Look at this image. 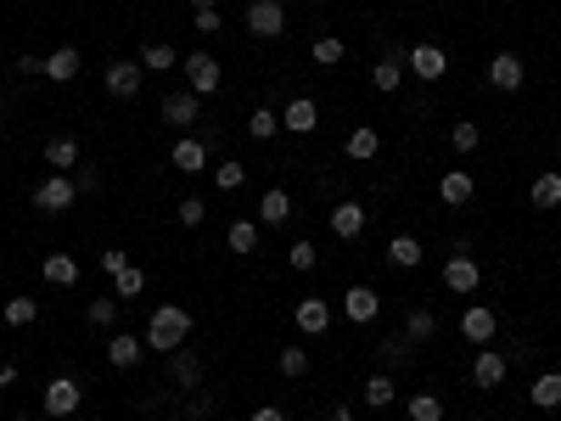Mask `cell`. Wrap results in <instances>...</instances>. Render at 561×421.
Masks as SVG:
<instances>
[{
  "mask_svg": "<svg viewBox=\"0 0 561 421\" xmlns=\"http://www.w3.org/2000/svg\"><path fill=\"white\" fill-rule=\"evenodd\" d=\"M180 343H191V309L185 304H157L152 320H146V348L175 354Z\"/></svg>",
  "mask_w": 561,
  "mask_h": 421,
  "instance_id": "obj_1",
  "label": "cell"
},
{
  "mask_svg": "<svg viewBox=\"0 0 561 421\" xmlns=\"http://www.w3.org/2000/svg\"><path fill=\"white\" fill-rule=\"evenodd\" d=\"M79 405H85L79 376H51V382H45V394H40V410H45V416L68 421V416H79Z\"/></svg>",
  "mask_w": 561,
  "mask_h": 421,
  "instance_id": "obj_2",
  "label": "cell"
},
{
  "mask_svg": "<svg viewBox=\"0 0 561 421\" xmlns=\"http://www.w3.org/2000/svg\"><path fill=\"white\" fill-rule=\"evenodd\" d=\"M74 203H79L74 175H51V180H40V185H35V208H40V214H68Z\"/></svg>",
  "mask_w": 561,
  "mask_h": 421,
  "instance_id": "obj_3",
  "label": "cell"
},
{
  "mask_svg": "<svg viewBox=\"0 0 561 421\" xmlns=\"http://www.w3.org/2000/svg\"><path fill=\"white\" fill-rule=\"evenodd\" d=\"M247 35L253 40H281L286 35V6L281 0H253L247 6Z\"/></svg>",
  "mask_w": 561,
  "mask_h": 421,
  "instance_id": "obj_4",
  "label": "cell"
},
{
  "mask_svg": "<svg viewBox=\"0 0 561 421\" xmlns=\"http://www.w3.org/2000/svg\"><path fill=\"white\" fill-rule=\"evenodd\" d=\"M332 304H326V298H298V309H292V326H298L304 337H326V332H332Z\"/></svg>",
  "mask_w": 561,
  "mask_h": 421,
  "instance_id": "obj_5",
  "label": "cell"
},
{
  "mask_svg": "<svg viewBox=\"0 0 561 421\" xmlns=\"http://www.w3.org/2000/svg\"><path fill=\"white\" fill-rule=\"evenodd\" d=\"M494 332H500V315H494L488 304H466V309H460V337H466V343H494Z\"/></svg>",
  "mask_w": 561,
  "mask_h": 421,
  "instance_id": "obj_6",
  "label": "cell"
},
{
  "mask_svg": "<svg viewBox=\"0 0 561 421\" xmlns=\"http://www.w3.org/2000/svg\"><path fill=\"white\" fill-rule=\"evenodd\" d=\"M326 225H332V236L337 242H354V236H366V225H371V214H366V203H337L332 214H326Z\"/></svg>",
  "mask_w": 561,
  "mask_h": 421,
  "instance_id": "obj_7",
  "label": "cell"
},
{
  "mask_svg": "<svg viewBox=\"0 0 561 421\" xmlns=\"http://www.w3.org/2000/svg\"><path fill=\"white\" fill-rule=\"evenodd\" d=\"M281 129H286V135H315V129H320L315 95H292V102L281 107Z\"/></svg>",
  "mask_w": 561,
  "mask_h": 421,
  "instance_id": "obj_8",
  "label": "cell"
},
{
  "mask_svg": "<svg viewBox=\"0 0 561 421\" xmlns=\"http://www.w3.org/2000/svg\"><path fill=\"white\" fill-rule=\"evenodd\" d=\"M102 85H107V95H118V102H135L141 85H146V68H141V62H113Z\"/></svg>",
  "mask_w": 561,
  "mask_h": 421,
  "instance_id": "obj_9",
  "label": "cell"
},
{
  "mask_svg": "<svg viewBox=\"0 0 561 421\" xmlns=\"http://www.w3.org/2000/svg\"><path fill=\"white\" fill-rule=\"evenodd\" d=\"M477 281H483V270H477V258H466V253H455V258H444V286L455 298H466V293H477Z\"/></svg>",
  "mask_w": 561,
  "mask_h": 421,
  "instance_id": "obj_10",
  "label": "cell"
},
{
  "mask_svg": "<svg viewBox=\"0 0 561 421\" xmlns=\"http://www.w3.org/2000/svg\"><path fill=\"white\" fill-rule=\"evenodd\" d=\"M488 85H494V90H506V95H516V90L527 85V68H522V56H516V51H500V56L488 62Z\"/></svg>",
  "mask_w": 561,
  "mask_h": 421,
  "instance_id": "obj_11",
  "label": "cell"
},
{
  "mask_svg": "<svg viewBox=\"0 0 561 421\" xmlns=\"http://www.w3.org/2000/svg\"><path fill=\"white\" fill-rule=\"evenodd\" d=\"M196 118H203V95H196V90H169V95H163V124L191 129Z\"/></svg>",
  "mask_w": 561,
  "mask_h": 421,
  "instance_id": "obj_12",
  "label": "cell"
},
{
  "mask_svg": "<svg viewBox=\"0 0 561 421\" xmlns=\"http://www.w3.org/2000/svg\"><path fill=\"white\" fill-rule=\"evenodd\" d=\"M141 360H146V337H135V332H113V337H107V366L135 371Z\"/></svg>",
  "mask_w": 561,
  "mask_h": 421,
  "instance_id": "obj_13",
  "label": "cell"
},
{
  "mask_svg": "<svg viewBox=\"0 0 561 421\" xmlns=\"http://www.w3.org/2000/svg\"><path fill=\"white\" fill-rule=\"evenodd\" d=\"M343 315L354 320V326H371V320L382 315V298H376V286H348V293H343Z\"/></svg>",
  "mask_w": 561,
  "mask_h": 421,
  "instance_id": "obj_14",
  "label": "cell"
},
{
  "mask_svg": "<svg viewBox=\"0 0 561 421\" xmlns=\"http://www.w3.org/2000/svg\"><path fill=\"white\" fill-rule=\"evenodd\" d=\"M405 68H410L416 79H444V74H449V56H444L438 45H410V51H405Z\"/></svg>",
  "mask_w": 561,
  "mask_h": 421,
  "instance_id": "obj_15",
  "label": "cell"
},
{
  "mask_svg": "<svg viewBox=\"0 0 561 421\" xmlns=\"http://www.w3.org/2000/svg\"><path fill=\"white\" fill-rule=\"evenodd\" d=\"M185 79H191L185 90H196V95H214V90H219V62H214L208 51H191V56H185Z\"/></svg>",
  "mask_w": 561,
  "mask_h": 421,
  "instance_id": "obj_16",
  "label": "cell"
},
{
  "mask_svg": "<svg viewBox=\"0 0 561 421\" xmlns=\"http://www.w3.org/2000/svg\"><path fill=\"white\" fill-rule=\"evenodd\" d=\"M169 164H175L180 175H208V146L196 141V135H180L175 152H169Z\"/></svg>",
  "mask_w": 561,
  "mask_h": 421,
  "instance_id": "obj_17",
  "label": "cell"
},
{
  "mask_svg": "<svg viewBox=\"0 0 561 421\" xmlns=\"http://www.w3.org/2000/svg\"><path fill=\"white\" fill-rule=\"evenodd\" d=\"M506 354L500 348H477V360H472V382L477 387H506Z\"/></svg>",
  "mask_w": 561,
  "mask_h": 421,
  "instance_id": "obj_18",
  "label": "cell"
},
{
  "mask_svg": "<svg viewBox=\"0 0 561 421\" xmlns=\"http://www.w3.org/2000/svg\"><path fill=\"white\" fill-rule=\"evenodd\" d=\"M438 197H444L449 208H466V203L477 197V180H472L466 169H449V175L438 180Z\"/></svg>",
  "mask_w": 561,
  "mask_h": 421,
  "instance_id": "obj_19",
  "label": "cell"
},
{
  "mask_svg": "<svg viewBox=\"0 0 561 421\" xmlns=\"http://www.w3.org/2000/svg\"><path fill=\"white\" fill-rule=\"evenodd\" d=\"M40 276H45L51 286H79V258H74V253H45V258H40Z\"/></svg>",
  "mask_w": 561,
  "mask_h": 421,
  "instance_id": "obj_20",
  "label": "cell"
},
{
  "mask_svg": "<svg viewBox=\"0 0 561 421\" xmlns=\"http://www.w3.org/2000/svg\"><path fill=\"white\" fill-rule=\"evenodd\" d=\"M169 376L180 382V387H203V354H191L185 343L169 354Z\"/></svg>",
  "mask_w": 561,
  "mask_h": 421,
  "instance_id": "obj_21",
  "label": "cell"
},
{
  "mask_svg": "<svg viewBox=\"0 0 561 421\" xmlns=\"http://www.w3.org/2000/svg\"><path fill=\"white\" fill-rule=\"evenodd\" d=\"M343 152L354 157V164H371V157L382 152V135H376L371 124H359V129H348V141H343Z\"/></svg>",
  "mask_w": 561,
  "mask_h": 421,
  "instance_id": "obj_22",
  "label": "cell"
},
{
  "mask_svg": "<svg viewBox=\"0 0 561 421\" xmlns=\"http://www.w3.org/2000/svg\"><path fill=\"white\" fill-rule=\"evenodd\" d=\"M45 79L74 85V79H79V51H74V45H56V51L45 56Z\"/></svg>",
  "mask_w": 561,
  "mask_h": 421,
  "instance_id": "obj_23",
  "label": "cell"
},
{
  "mask_svg": "<svg viewBox=\"0 0 561 421\" xmlns=\"http://www.w3.org/2000/svg\"><path fill=\"white\" fill-rule=\"evenodd\" d=\"M45 164H51L56 175L79 169V141H74V135H51V141H45Z\"/></svg>",
  "mask_w": 561,
  "mask_h": 421,
  "instance_id": "obj_24",
  "label": "cell"
},
{
  "mask_svg": "<svg viewBox=\"0 0 561 421\" xmlns=\"http://www.w3.org/2000/svg\"><path fill=\"white\" fill-rule=\"evenodd\" d=\"M527 203L545 208V214H550V208H561V175H556V169H545L534 185H527Z\"/></svg>",
  "mask_w": 561,
  "mask_h": 421,
  "instance_id": "obj_25",
  "label": "cell"
},
{
  "mask_svg": "<svg viewBox=\"0 0 561 421\" xmlns=\"http://www.w3.org/2000/svg\"><path fill=\"white\" fill-rule=\"evenodd\" d=\"M135 62H141L146 74H169L175 62H180V51H175L169 40H152V45H141V56H135Z\"/></svg>",
  "mask_w": 561,
  "mask_h": 421,
  "instance_id": "obj_26",
  "label": "cell"
},
{
  "mask_svg": "<svg viewBox=\"0 0 561 421\" xmlns=\"http://www.w3.org/2000/svg\"><path fill=\"white\" fill-rule=\"evenodd\" d=\"M258 219H264V225H286V219H292V197H286L281 185H270V191L258 197Z\"/></svg>",
  "mask_w": 561,
  "mask_h": 421,
  "instance_id": "obj_27",
  "label": "cell"
},
{
  "mask_svg": "<svg viewBox=\"0 0 561 421\" xmlns=\"http://www.w3.org/2000/svg\"><path fill=\"white\" fill-rule=\"evenodd\" d=\"M527 399H534L539 410H561V371H545V376H534V387H527Z\"/></svg>",
  "mask_w": 561,
  "mask_h": 421,
  "instance_id": "obj_28",
  "label": "cell"
},
{
  "mask_svg": "<svg viewBox=\"0 0 561 421\" xmlns=\"http://www.w3.org/2000/svg\"><path fill=\"white\" fill-rule=\"evenodd\" d=\"M387 265H393V270H416V265H421V242H416L410 231L393 236V242H387Z\"/></svg>",
  "mask_w": 561,
  "mask_h": 421,
  "instance_id": "obj_29",
  "label": "cell"
},
{
  "mask_svg": "<svg viewBox=\"0 0 561 421\" xmlns=\"http://www.w3.org/2000/svg\"><path fill=\"white\" fill-rule=\"evenodd\" d=\"M247 135H253V141H275V135H281V113H275V107H253V113H247Z\"/></svg>",
  "mask_w": 561,
  "mask_h": 421,
  "instance_id": "obj_30",
  "label": "cell"
},
{
  "mask_svg": "<svg viewBox=\"0 0 561 421\" xmlns=\"http://www.w3.org/2000/svg\"><path fill=\"white\" fill-rule=\"evenodd\" d=\"M118 304H124V298H107V293L90 298V304H85V320H90L95 332H107V326H118Z\"/></svg>",
  "mask_w": 561,
  "mask_h": 421,
  "instance_id": "obj_31",
  "label": "cell"
},
{
  "mask_svg": "<svg viewBox=\"0 0 561 421\" xmlns=\"http://www.w3.org/2000/svg\"><path fill=\"white\" fill-rule=\"evenodd\" d=\"M225 242H230V253H242V258H247V253L258 247V225H253V219H230Z\"/></svg>",
  "mask_w": 561,
  "mask_h": 421,
  "instance_id": "obj_32",
  "label": "cell"
},
{
  "mask_svg": "<svg viewBox=\"0 0 561 421\" xmlns=\"http://www.w3.org/2000/svg\"><path fill=\"white\" fill-rule=\"evenodd\" d=\"M405 416H410V421H444V399H438V394H410V399H405Z\"/></svg>",
  "mask_w": 561,
  "mask_h": 421,
  "instance_id": "obj_33",
  "label": "cell"
},
{
  "mask_svg": "<svg viewBox=\"0 0 561 421\" xmlns=\"http://www.w3.org/2000/svg\"><path fill=\"white\" fill-rule=\"evenodd\" d=\"M371 85H376L382 95H393V90L405 85V62H393V56H382L376 68H371Z\"/></svg>",
  "mask_w": 561,
  "mask_h": 421,
  "instance_id": "obj_34",
  "label": "cell"
},
{
  "mask_svg": "<svg viewBox=\"0 0 561 421\" xmlns=\"http://www.w3.org/2000/svg\"><path fill=\"white\" fill-rule=\"evenodd\" d=\"M393 399H399V387H393V376H387V371H376V376L366 382V405H371V410H387Z\"/></svg>",
  "mask_w": 561,
  "mask_h": 421,
  "instance_id": "obj_35",
  "label": "cell"
},
{
  "mask_svg": "<svg viewBox=\"0 0 561 421\" xmlns=\"http://www.w3.org/2000/svg\"><path fill=\"white\" fill-rule=\"evenodd\" d=\"M141 293H146V270L141 265H129V270L113 276V298H141Z\"/></svg>",
  "mask_w": 561,
  "mask_h": 421,
  "instance_id": "obj_36",
  "label": "cell"
},
{
  "mask_svg": "<svg viewBox=\"0 0 561 421\" xmlns=\"http://www.w3.org/2000/svg\"><path fill=\"white\" fill-rule=\"evenodd\" d=\"M433 332H438V315H433V309H410L405 337H410V343H433Z\"/></svg>",
  "mask_w": 561,
  "mask_h": 421,
  "instance_id": "obj_37",
  "label": "cell"
},
{
  "mask_svg": "<svg viewBox=\"0 0 561 421\" xmlns=\"http://www.w3.org/2000/svg\"><path fill=\"white\" fill-rule=\"evenodd\" d=\"M309 56H315V62H320V68H337V62H343V56H348V45H343V40H337V35H320V40H315V45H309Z\"/></svg>",
  "mask_w": 561,
  "mask_h": 421,
  "instance_id": "obj_38",
  "label": "cell"
},
{
  "mask_svg": "<svg viewBox=\"0 0 561 421\" xmlns=\"http://www.w3.org/2000/svg\"><path fill=\"white\" fill-rule=\"evenodd\" d=\"M208 175H214L219 191H242V185H247V164H236V157H230V164H214Z\"/></svg>",
  "mask_w": 561,
  "mask_h": 421,
  "instance_id": "obj_39",
  "label": "cell"
},
{
  "mask_svg": "<svg viewBox=\"0 0 561 421\" xmlns=\"http://www.w3.org/2000/svg\"><path fill=\"white\" fill-rule=\"evenodd\" d=\"M449 146H455V152H477V146H483V129H477V124H466V118L449 124Z\"/></svg>",
  "mask_w": 561,
  "mask_h": 421,
  "instance_id": "obj_40",
  "label": "cell"
},
{
  "mask_svg": "<svg viewBox=\"0 0 561 421\" xmlns=\"http://www.w3.org/2000/svg\"><path fill=\"white\" fill-rule=\"evenodd\" d=\"M35 315H40L35 298H12L6 309H0V320H6V326H35Z\"/></svg>",
  "mask_w": 561,
  "mask_h": 421,
  "instance_id": "obj_41",
  "label": "cell"
},
{
  "mask_svg": "<svg viewBox=\"0 0 561 421\" xmlns=\"http://www.w3.org/2000/svg\"><path fill=\"white\" fill-rule=\"evenodd\" d=\"M286 265H292V270H315V265H320V253H315V242H309V236H298V242L286 247Z\"/></svg>",
  "mask_w": 561,
  "mask_h": 421,
  "instance_id": "obj_42",
  "label": "cell"
},
{
  "mask_svg": "<svg viewBox=\"0 0 561 421\" xmlns=\"http://www.w3.org/2000/svg\"><path fill=\"white\" fill-rule=\"evenodd\" d=\"M281 376H292V382H298V376H309V348H281Z\"/></svg>",
  "mask_w": 561,
  "mask_h": 421,
  "instance_id": "obj_43",
  "label": "cell"
},
{
  "mask_svg": "<svg viewBox=\"0 0 561 421\" xmlns=\"http://www.w3.org/2000/svg\"><path fill=\"white\" fill-rule=\"evenodd\" d=\"M175 219L185 225V231H196V225H203V219H208V208H203V197H185V203L175 208Z\"/></svg>",
  "mask_w": 561,
  "mask_h": 421,
  "instance_id": "obj_44",
  "label": "cell"
},
{
  "mask_svg": "<svg viewBox=\"0 0 561 421\" xmlns=\"http://www.w3.org/2000/svg\"><path fill=\"white\" fill-rule=\"evenodd\" d=\"M382 360H387V366H405V360H410V337H387V343H382Z\"/></svg>",
  "mask_w": 561,
  "mask_h": 421,
  "instance_id": "obj_45",
  "label": "cell"
},
{
  "mask_svg": "<svg viewBox=\"0 0 561 421\" xmlns=\"http://www.w3.org/2000/svg\"><path fill=\"white\" fill-rule=\"evenodd\" d=\"M129 265H135V258H129L124 247H107V253H102V270H107V276H118V270H129Z\"/></svg>",
  "mask_w": 561,
  "mask_h": 421,
  "instance_id": "obj_46",
  "label": "cell"
},
{
  "mask_svg": "<svg viewBox=\"0 0 561 421\" xmlns=\"http://www.w3.org/2000/svg\"><path fill=\"white\" fill-rule=\"evenodd\" d=\"M191 28L196 35H219V6L214 12H191Z\"/></svg>",
  "mask_w": 561,
  "mask_h": 421,
  "instance_id": "obj_47",
  "label": "cell"
},
{
  "mask_svg": "<svg viewBox=\"0 0 561 421\" xmlns=\"http://www.w3.org/2000/svg\"><path fill=\"white\" fill-rule=\"evenodd\" d=\"M74 185H79V197H95V191H102V175H95V169H79Z\"/></svg>",
  "mask_w": 561,
  "mask_h": 421,
  "instance_id": "obj_48",
  "label": "cell"
},
{
  "mask_svg": "<svg viewBox=\"0 0 561 421\" xmlns=\"http://www.w3.org/2000/svg\"><path fill=\"white\" fill-rule=\"evenodd\" d=\"M17 74H45V56H35V51H23V56H17Z\"/></svg>",
  "mask_w": 561,
  "mask_h": 421,
  "instance_id": "obj_49",
  "label": "cell"
},
{
  "mask_svg": "<svg viewBox=\"0 0 561 421\" xmlns=\"http://www.w3.org/2000/svg\"><path fill=\"white\" fill-rule=\"evenodd\" d=\"M253 421H286V410H281V405H258Z\"/></svg>",
  "mask_w": 561,
  "mask_h": 421,
  "instance_id": "obj_50",
  "label": "cell"
},
{
  "mask_svg": "<svg viewBox=\"0 0 561 421\" xmlns=\"http://www.w3.org/2000/svg\"><path fill=\"white\" fill-rule=\"evenodd\" d=\"M6 387H17V366H0V394H6Z\"/></svg>",
  "mask_w": 561,
  "mask_h": 421,
  "instance_id": "obj_51",
  "label": "cell"
},
{
  "mask_svg": "<svg viewBox=\"0 0 561 421\" xmlns=\"http://www.w3.org/2000/svg\"><path fill=\"white\" fill-rule=\"evenodd\" d=\"M320 421H354V416H348V410H343V405H337V410H326V416H320Z\"/></svg>",
  "mask_w": 561,
  "mask_h": 421,
  "instance_id": "obj_52",
  "label": "cell"
},
{
  "mask_svg": "<svg viewBox=\"0 0 561 421\" xmlns=\"http://www.w3.org/2000/svg\"><path fill=\"white\" fill-rule=\"evenodd\" d=\"M219 6V0H191V12H214Z\"/></svg>",
  "mask_w": 561,
  "mask_h": 421,
  "instance_id": "obj_53",
  "label": "cell"
},
{
  "mask_svg": "<svg viewBox=\"0 0 561 421\" xmlns=\"http://www.w3.org/2000/svg\"><path fill=\"white\" fill-rule=\"evenodd\" d=\"M68 421H85V416H68Z\"/></svg>",
  "mask_w": 561,
  "mask_h": 421,
  "instance_id": "obj_54",
  "label": "cell"
},
{
  "mask_svg": "<svg viewBox=\"0 0 561 421\" xmlns=\"http://www.w3.org/2000/svg\"><path fill=\"white\" fill-rule=\"evenodd\" d=\"M169 421H185V416H169Z\"/></svg>",
  "mask_w": 561,
  "mask_h": 421,
  "instance_id": "obj_55",
  "label": "cell"
},
{
  "mask_svg": "<svg viewBox=\"0 0 561 421\" xmlns=\"http://www.w3.org/2000/svg\"><path fill=\"white\" fill-rule=\"evenodd\" d=\"M320 6H332V0H320Z\"/></svg>",
  "mask_w": 561,
  "mask_h": 421,
  "instance_id": "obj_56",
  "label": "cell"
},
{
  "mask_svg": "<svg viewBox=\"0 0 561 421\" xmlns=\"http://www.w3.org/2000/svg\"><path fill=\"white\" fill-rule=\"evenodd\" d=\"M472 421H483V416H472Z\"/></svg>",
  "mask_w": 561,
  "mask_h": 421,
  "instance_id": "obj_57",
  "label": "cell"
},
{
  "mask_svg": "<svg viewBox=\"0 0 561 421\" xmlns=\"http://www.w3.org/2000/svg\"><path fill=\"white\" fill-rule=\"evenodd\" d=\"M556 157H561V146H556Z\"/></svg>",
  "mask_w": 561,
  "mask_h": 421,
  "instance_id": "obj_58",
  "label": "cell"
},
{
  "mask_svg": "<svg viewBox=\"0 0 561 421\" xmlns=\"http://www.w3.org/2000/svg\"><path fill=\"white\" fill-rule=\"evenodd\" d=\"M281 6H286V0H281Z\"/></svg>",
  "mask_w": 561,
  "mask_h": 421,
  "instance_id": "obj_59",
  "label": "cell"
}]
</instances>
